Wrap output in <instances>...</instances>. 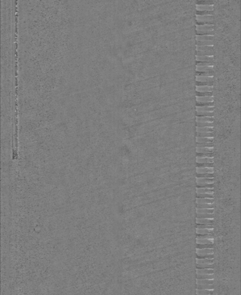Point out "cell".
Returning a JSON list of instances; mask_svg holds the SVG:
<instances>
[{"instance_id": "1", "label": "cell", "mask_w": 241, "mask_h": 295, "mask_svg": "<svg viewBox=\"0 0 241 295\" xmlns=\"http://www.w3.org/2000/svg\"><path fill=\"white\" fill-rule=\"evenodd\" d=\"M197 33L201 35H213L214 26L213 24L196 25Z\"/></svg>"}, {"instance_id": "2", "label": "cell", "mask_w": 241, "mask_h": 295, "mask_svg": "<svg viewBox=\"0 0 241 295\" xmlns=\"http://www.w3.org/2000/svg\"><path fill=\"white\" fill-rule=\"evenodd\" d=\"M196 253L197 255L201 257H212L214 254L213 249L212 248H196Z\"/></svg>"}, {"instance_id": "3", "label": "cell", "mask_w": 241, "mask_h": 295, "mask_svg": "<svg viewBox=\"0 0 241 295\" xmlns=\"http://www.w3.org/2000/svg\"><path fill=\"white\" fill-rule=\"evenodd\" d=\"M196 20L199 23H209L213 20L212 14H196Z\"/></svg>"}, {"instance_id": "4", "label": "cell", "mask_w": 241, "mask_h": 295, "mask_svg": "<svg viewBox=\"0 0 241 295\" xmlns=\"http://www.w3.org/2000/svg\"><path fill=\"white\" fill-rule=\"evenodd\" d=\"M214 8L213 4H196V9L199 12H211Z\"/></svg>"}, {"instance_id": "5", "label": "cell", "mask_w": 241, "mask_h": 295, "mask_svg": "<svg viewBox=\"0 0 241 295\" xmlns=\"http://www.w3.org/2000/svg\"><path fill=\"white\" fill-rule=\"evenodd\" d=\"M196 171L197 175L205 174H213L214 170H213V167H198L196 168Z\"/></svg>"}, {"instance_id": "6", "label": "cell", "mask_w": 241, "mask_h": 295, "mask_svg": "<svg viewBox=\"0 0 241 295\" xmlns=\"http://www.w3.org/2000/svg\"><path fill=\"white\" fill-rule=\"evenodd\" d=\"M196 101L199 103L204 104V103H213L214 99L212 96H197L196 97Z\"/></svg>"}, {"instance_id": "7", "label": "cell", "mask_w": 241, "mask_h": 295, "mask_svg": "<svg viewBox=\"0 0 241 295\" xmlns=\"http://www.w3.org/2000/svg\"><path fill=\"white\" fill-rule=\"evenodd\" d=\"M196 243L199 245H212L214 243V239L209 238H196Z\"/></svg>"}, {"instance_id": "8", "label": "cell", "mask_w": 241, "mask_h": 295, "mask_svg": "<svg viewBox=\"0 0 241 295\" xmlns=\"http://www.w3.org/2000/svg\"><path fill=\"white\" fill-rule=\"evenodd\" d=\"M196 161L198 164H213L214 162L213 157H206L197 156Z\"/></svg>"}, {"instance_id": "9", "label": "cell", "mask_w": 241, "mask_h": 295, "mask_svg": "<svg viewBox=\"0 0 241 295\" xmlns=\"http://www.w3.org/2000/svg\"><path fill=\"white\" fill-rule=\"evenodd\" d=\"M196 90L197 92L199 93L212 92L213 90V87L209 86H196Z\"/></svg>"}, {"instance_id": "10", "label": "cell", "mask_w": 241, "mask_h": 295, "mask_svg": "<svg viewBox=\"0 0 241 295\" xmlns=\"http://www.w3.org/2000/svg\"><path fill=\"white\" fill-rule=\"evenodd\" d=\"M197 185L202 184H213L214 180L213 178H196V180Z\"/></svg>"}, {"instance_id": "11", "label": "cell", "mask_w": 241, "mask_h": 295, "mask_svg": "<svg viewBox=\"0 0 241 295\" xmlns=\"http://www.w3.org/2000/svg\"><path fill=\"white\" fill-rule=\"evenodd\" d=\"M213 232V228H198L196 229V233L198 235H204L212 234Z\"/></svg>"}, {"instance_id": "12", "label": "cell", "mask_w": 241, "mask_h": 295, "mask_svg": "<svg viewBox=\"0 0 241 295\" xmlns=\"http://www.w3.org/2000/svg\"><path fill=\"white\" fill-rule=\"evenodd\" d=\"M197 194H213V188H204V187H196Z\"/></svg>"}, {"instance_id": "13", "label": "cell", "mask_w": 241, "mask_h": 295, "mask_svg": "<svg viewBox=\"0 0 241 295\" xmlns=\"http://www.w3.org/2000/svg\"><path fill=\"white\" fill-rule=\"evenodd\" d=\"M213 76H196V80L199 82H211L213 80Z\"/></svg>"}, {"instance_id": "14", "label": "cell", "mask_w": 241, "mask_h": 295, "mask_svg": "<svg viewBox=\"0 0 241 295\" xmlns=\"http://www.w3.org/2000/svg\"><path fill=\"white\" fill-rule=\"evenodd\" d=\"M214 69L213 65L212 66H198L196 67V70L199 72H212Z\"/></svg>"}, {"instance_id": "15", "label": "cell", "mask_w": 241, "mask_h": 295, "mask_svg": "<svg viewBox=\"0 0 241 295\" xmlns=\"http://www.w3.org/2000/svg\"><path fill=\"white\" fill-rule=\"evenodd\" d=\"M213 106H196L197 113L213 112Z\"/></svg>"}, {"instance_id": "16", "label": "cell", "mask_w": 241, "mask_h": 295, "mask_svg": "<svg viewBox=\"0 0 241 295\" xmlns=\"http://www.w3.org/2000/svg\"><path fill=\"white\" fill-rule=\"evenodd\" d=\"M196 224H198L199 225H204V224L212 225L213 223V218H209V219L196 218Z\"/></svg>"}, {"instance_id": "17", "label": "cell", "mask_w": 241, "mask_h": 295, "mask_svg": "<svg viewBox=\"0 0 241 295\" xmlns=\"http://www.w3.org/2000/svg\"><path fill=\"white\" fill-rule=\"evenodd\" d=\"M196 263L197 265L213 264V258H196Z\"/></svg>"}, {"instance_id": "18", "label": "cell", "mask_w": 241, "mask_h": 295, "mask_svg": "<svg viewBox=\"0 0 241 295\" xmlns=\"http://www.w3.org/2000/svg\"><path fill=\"white\" fill-rule=\"evenodd\" d=\"M214 120L213 117H198L196 118V122H213Z\"/></svg>"}, {"instance_id": "19", "label": "cell", "mask_w": 241, "mask_h": 295, "mask_svg": "<svg viewBox=\"0 0 241 295\" xmlns=\"http://www.w3.org/2000/svg\"><path fill=\"white\" fill-rule=\"evenodd\" d=\"M214 58L213 55L211 56H197L196 55V60L201 62H210Z\"/></svg>"}, {"instance_id": "20", "label": "cell", "mask_w": 241, "mask_h": 295, "mask_svg": "<svg viewBox=\"0 0 241 295\" xmlns=\"http://www.w3.org/2000/svg\"><path fill=\"white\" fill-rule=\"evenodd\" d=\"M213 269H196L197 275H211L213 274Z\"/></svg>"}, {"instance_id": "21", "label": "cell", "mask_w": 241, "mask_h": 295, "mask_svg": "<svg viewBox=\"0 0 241 295\" xmlns=\"http://www.w3.org/2000/svg\"><path fill=\"white\" fill-rule=\"evenodd\" d=\"M214 36L213 35H196V40L197 41H211L213 40Z\"/></svg>"}, {"instance_id": "22", "label": "cell", "mask_w": 241, "mask_h": 295, "mask_svg": "<svg viewBox=\"0 0 241 295\" xmlns=\"http://www.w3.org/2000/svg\"><path fill=\"white\" fill-rule=\"evenodd\" d=\"M213 137H197L196 138V142L198 144L200 143H212L213 141Z\"/></svg>"}, {"instance_id": "23", "label": "cell", "mask_w": 241, "mask_h": 295, "mask_svg": "<svg viewBox=\"0 0 241 295\" xmlns=\"http://www.w3.org/2000/svg\"><path fill=\"white\" fill-rule=\"evenodd\" d=\"M213 147L211 148H196V152L198 153H212L213 152Z\"/></svg>"}, {"instance_id": "24", "label": "cell", "mask_w": 241, "mask_h": 295, "mask_svg": "<svg viewBox=\"0 0 241 295\" xmlns=\"http://www.w3.org/2000/svg\"><path fill=\"white\" fill-rule=\"evenodd\" d=\"M213 292V289H196V293L197 295H211Z\"/></svg>"}, {"instance_id": "25", "label": "cell", "mask_w": 241, "mask_h": 295, "mask_svg": "<svg viewBox=\"0 0 241 295\" xmlns=\"http://www.w3.org/2000/svg\"><path fill=\"white\" fill-rule=\"evenodd\" d=\"M213 208L210 209H196L197 214H213Z\"/></svg>"}, {"instance_id": "26", "label": "cell", "mask_w": 241, "mask_h": 295, "mask_svg": "<svg viewBox=\"0 0 241 295\" xmlns=\"http://www.w3.org/2000/svg\"><path fill=\"white\" fill-rule=\"evenodd\" d=\"M214 201L213 198H196L197 204L202 203H213Z\"/></svg>"}, {"instance_id": "27", "label": "cell", "mask_w": 241, "mask_h": 295, "mask_svg": "<svg viewBox=\"0 0 241 295\" xmlns=\"http://www.w3.org/2000/svg\"><path fill=\"white\" fill-rule=\"evenodd\" d=\"M197 133H212L213 128L211 127H198L196 126Z\"/></svg>"}, {"instance_id": "28", "label": "cell", "mask_w": 241, "mask_h": 295, "mask_svg": "<svg viewBox=\"0 0 241 295\" xmlns=\"http://www.w3.org/2000/svg\"><path fill=\"white\" fill-rule=\"evenodd\" d=\"M213 282V280L196 279V285H210L212 284Z\"/></svg>"}, {"instance_id": "29", "label": "cell", "mask_w": 241, "mask_h": 295, "mask_svg": "<svg viewBox=\"0 0 241 295\" xmlns=\"http://www.w3.org/2000/svg\"><path fill=\"white\" fill-rule=\"evenodd\" d=\"M197 51H212L213 46H197L196 49Z\"/></svg>"}, {"instance_id": "30", "label": "cell", "mask_w": 241, "mask_h": 295, "mask_svg": "<svg viewBox=\"0 0 241 295\" xmlns=\"http://www.w3.org/2000/svg\"><path fill=\"white\" fill-rule=\"evenodd\" d=\"M197 46H213V40L211 41H197Z\"/></svg>"}, {"instance_id": "31", "label": "cell", "mask_w": 241, "mask_h": 295, "mask_svg": "<svg viewBox=\"0 0 241 295\" xmlns=\"http://www.w3.org/2000/svg\"><path fill=\"white\" fill-rule=\"evenodd\" d=\"M197 279H198L213 280L214 275L213 274H211V275H197Z\"/></svg>"}, {"instance_id": "32", "label": "cell", "mask_w": 241, "mask_h": 295, "mask_svg": "<svg viewBox=\"0 0 241 295\" xmlns=\"http://www.w3.org/2000/svg\"><path fill=\"white\" fill-rule=\"evenodd\" d=\"M198 127H211L213 128V122H198L196 123Z\"/></svg>"}, {"instance_id": "33", "label": "cell", "mask_w": 241, "mask_h": 295, "mask_svg": "<svg viewBox=\"0 0 241 295\" xmlns=\"http://www.w3.org/2000/svg\"><path fill=\"white\" fill-rule=\"evenodd\" d=\"M213 203H202L197 204V208L198 209H210L213 208Z\"/></svg>"}, {"instance_id": "34", "label": "cell", "mask_w": 241, "mask_h": 295, "mask_svg": "<svg viewBox=\"0 0 241 295\" xmlns=\"http://www.w3.org/2000/svg\"><path fill=\"white\" fill-rule=\"evenodd\" d=\"M196 55L197 56H211V55H213V53L212 51H197Z\"/></svg>"}, {"instance_id": "35", "label": "cell", "mask_w": 241, "mask_h": 295, "mask_svg": "<svg viewBox=\"0 0 241 295\" xmlns=\"http://www.w3.org/2000/svg\"><path fill=\"white\" fill-rule=\"evenodd\" d=\"M197 289H213V284L210 285H197Z\"/></svg>"}, {"instance_id": "36", "label": "cell", "mask_w": 241, "mask_h": 295, "mask_svg": "<svg viewBox=\"0 0 241 295\" xmlns=\"http://www.w3.org/2000/svg\"><path fill=\"white\" fill-rule=\"evenodd\" d=\"M197 137H213V133H197Z\"/></svg>"}, {"instance_id": "37", "label": "cell", "mask_w": 241, "mask_h": 295, "mask_svg": "<svg viewBox=\"0 0 241 295\" xmlns=\"http://www.w3.org/2000/svg\"><path fill=\"white\" fill-rule=\"evenodd\" d=\"M196 218H198V219L213 218V214H197Z\"/></svg>"}, {"instance_id": "38", "label": "cell", "mask_w": 241, "mask_h": 295, "mask_svg": "<svg viewBox=\"0 0 241 295\" xmlns=\"http://www.w3.org/2000/svg\"><path fill=\"white\" fill-rule=\"evenodd\" d=\"M197 198H213V194H197Z\"/></svg>"}, {"instance_id": "39", "label": "cell", "mask_w": 241, "mask_h": 295, "mask_svg": "<svg viewBox=\"0 0 241 295\" xmlns=\"http://www.w3.org/2000/svg\"><path fill=\"white\" fill-rule=\"evenodd\" d=\"M213 143H200L197 144L196 148H211L213 146Z\"/></svg>"}, {"instance_id": "40", "label": "cell", "mask_w": 241, "mask_h": 295, "mask_svg": "<svg viewBox=\"0 0 241 295\" xmlns=\"http://www.w3.org/2000/svg\"><path fill=\"white\" fill-rule=\"evenodd\" d=\"M198 269H213V264H204V265H197Z\"/></svg>"}, {"instance_id": "41", "label": "cell", "mask_w": 241, "mask_h": 295, "mask_svg": "<svg viewBox=\"0 0 241 295\" xmlns=\"http://www.w3.org/2000/svg\"><path fill=\"white\" fill-rule=\"evenodd\" d=\"M213 112L197 113V115L198 117H213Z\"/></svg>"}, {"instance_id": "42", "label": "cell", "mask_w": 241, "mask_h": 295, "mask_svg": "<svg viewBox=\"0 0 241 295\" xmlns=\"http://www.w3.org/2000/svg\"><path fill=\"white\" fill-rule=\"evenodd\" d=\"M197 177H198V178H213V174H200V175H197Z\"/></svg>"}, {"instance_id": "43", "label": "cell", "mask_w": 241, "mask_h": 295, "mask_svg": "<svg viewBox=\"0 0 241 295\" xmlns=\"http://www.w3.org/2000/svg\"><path fill=\"white\" fill-rule=\"evenodd\" d=\"M198 228H213V225L210 224H204V225H199L197 226Z\"/></svg>"}, {"instance_id": "44", "label": "cell", "mask_w": 241, "mask_h": 295, "mask_svg": "<svg viewBox=\"0 0 241 295\" xmlns=\"http://www.w3.org/2000/svg\"><path fill=\"white\" fill-rule=\"evenodd\" d=\"M199 157H213V153H199Z\"/></svg>"}, {"instance_id": "45", "label": "cell", "mask_w": 241, "mask_h": 295, "mask_svg": "<svg viewBox=\"0 0 241 295\" xmlns=\"http://www.w3.org/2000/svg\"><path fill=\"white\" fill-rule=\"evenodd\" d=\"M213 72H203L200 73V74L197 75V76H213Z\"/></svg>"}, {"instance_id": "46", "label": "cell", "mask_w": 241, "mask_h": 295, "mask_svg": "<svg viewBox=\"0 0 241 295\" xmlns=\"http://www.w3.org/2000/svg\"><path fill=\"white\" fill-rule=\"evenodd\" d=\"M196 65H198V66H212L213 65L211 64V62H199V64H198Z\"/></svg>"}]
</instances>
